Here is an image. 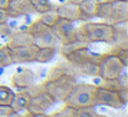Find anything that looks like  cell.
Returning <instances> with one entry per match:
<instances>
[{
  "instance_id": "f546056e",
  "label": "cell",
  "mask_w": 128,
  "mask_h": 117,
  "mask_svg": "<svg viewBox=\"0 0 128 117\" xmlns=\"http://www.w3.org/2000/svg\"><path fill=\"white\" fill-rule=\"evenodd\" d=\"M114 55L120 59V62H121L124 66H128V48H121V50L116 51Z\"/></svg>"
},
{
  "instance_id": "484cf974",
  "label": "cell",
  "mask_w": 128,
  "mask_h": 117,
  "mask_svg": "<svg viewBox=\"0 0 128 117\" xmlns=\"http://www.w3.org/2000/svg\"><path fill=\"white\" fill-rule=\"evenodd\" d=\"M94 106H86V108L73 109V117H96Z\"/></svg>"
},
{
  "instance_id": "9c48e42d",
  "label": "cell",
  "mask_w": 128,
  "mask_h": 117,
  "mask_svg": "<svg viewBox=\"0 0 128 117\" xmlns=\"http://www.w3.org/2000/svg\"><path fill=\"white\" fill-rule=\"evenodd\" d=\"M52 105H54V100L50 98V95L47 92H42V94L30 95V100H29V105L26 110L32 114L46 113Z\"/></svg>"
},
{
  "instance_id": "d4e9b609",
  "label": "cell",
  "mask_w": 128,
  "mask_h": 117,
  "mask_svg": "<svg viewBox=\"0 0 128 117\" xmlns=\"http://www.w3.org/2000/svg\"><path fill=\"white\" fill-rule=\"evenodd\" d=\"M15 92L7 86H0V105H11Z\"/></svg>"
},
{
  "instance_id": "30bf717a",
  "label": "cell",
  "mask_w": 128,
  "mask_h": 117,
  "mask_svg": "<svg viewBox=\"0 0 128 117\" xmlns=\"http://www.w3.org/2000/svg\"><path fill=\"white\" fill-rule=\"evenodd\" d=\"M99 59L100 54H92L87 56V59L83 64L77 65L76 70H77L78 76H91V77H98L99 74Z\"/></svg>"
},
{
  "instance_id": "7c38bea8",
  "label": "cell",
  "mask_w": 128,
  "mask_h": 117,
  "mask_svg": "<svg viewBox=\"0 0 128 117\" xmlns=\"http://www.w3.org/2000/svg\"><path fill=\"white\" fill-rule=\"evenodd\" d=\"M56 12H58L59 18H64V20L72 21H81V14H80V8H78L77 3H73V2H66V3L61 4V6L55 7Z\"/></svg>"
},
{
  "instance_id": "7a4b0ae2",
  "label": "cell",
  "mask_w": 128,
  "mask_h": 117,
  "mask_svg": "<svg viewBox=\"0 0 128 117\" xmlns=\"http://www.w3.org/2000/svg\"><path fill=\"white\" fill-rule=\"evenodd\" d=\"M76 83H77V78L74 76L65 73L54 81H46V92L50 95L54 103H64V100L66 99V96L69 95V92L72 91Z\"/></svg>"
},
{
  "instance_id": "8d00e7d4",
  "label": "cell",
  "mask_w": 128,
  "mask_h": 117,
  "mask_svg": "<svg viewBox=\"0 0 128 117\" xmlns=\"http://www.w3.org/2000/svg\"><path fill=\"white\" fill-rule=\"evenodd\" d=\"M10 6V0H0V8L7 10Z\"/></svg>"
},
{
  "instance_id": "836d02e7",
  "label": "cell",
  "mask_w": 128,
  "mask_h": 117,
  "mask_svg": "<svg viewBox=\"0 0 128 117\" xmlns=\"http://www.w3.org/2000/svg\"><path fill=\"white\" fill-rule=\"evenodd\" d=\"M117 92H118V96H120V99L122 100V103L127 105L128 103V88H120Z\"/></svg>"
},
{
  "instance_id": "74e56055",
  "label": "cell",
  "mask_w": 128,
  "mask_h": 117,
  "mask_svg": "<svg viewBox=\"0 0 128 117\" xmlns=\"http://www.w3.org/2000/svg\"><path fill=\"white\" fill-rule=\"evenodd\" d=\"M30 117H50V116L46 114V113H34V114H32Z\"/></svg>"
},
{
  "instance_id": "ffe728a7",
  "label": "cell",
  "mask_w": 128,
  "mask_h": 117,
  "mask_svg": "<svg viewBox=\"0 0 128 117\" xmlns=\"http://www.w3.org/2000/svg\"><path fill=\"white\" fill-rule=\"evenodd\" d=\"M80 47H88V44H86V43L80 42V40H77V39H73V40H70V42H68V43L61 44L59 54H61V55L65 58L68 54H70L72 51H74L76 48H80Z\"/></svg>"
},
{
  "instance_id": "ba28073f",
  "label": "cell",
  "mask_w": 128,
  "mask_h": 117,
  "mask_svg": "<svg viewBox=\"0 0 128 117\" xmlns=\"http://www.w3.org/2000/svg\"><path fill=\"white\" fill-rule=\"evenodd\" d=\"M34 83V73L28 68H18L11 77V84L18 91L28 90Z\"/></svg>"
},
{
  "instance_id": "4316f807",
  "label": "cell",
  "mask_w": 128,
  "mask_h": 117,
  "mask_svg": "<svg viewBox=\"0 0 128 117\" xmlns=\"http://www.w3.org/2000/svg\"><path fill=\"white\" fill-rule=\"evenodd\" d=\"M98 86L105 90H109V91H118L121 88V86H120L117 78H106V80H102V83L98 84Z\"/></svg>"
},
{
  "instance_id": "1f68e13d",
  "label": "cell",
  "mask_w": 128,
  "mask_h": 117,
  "mask_svg": "<svg viewBox=\"0 0 128 117\" xmlns=\"http://www.w3.org/2000/svg\"><path fill=\"white\" fill-rule=\"evenodd\" d=\"M12 33H14V30H12L11 26L7 25V22H4V24H2V25H0V34H3V36L10 37Z\"/></svg>"
},
{
  "instance_id": "52a82bcc",
  "label": "cell",
  "mask_w": 128,
  "mask_h": 117,
  "mask_svg": "<svg viewBox=\"0 0 128 117\" xmlns=\"http://www.w3.org/2000/svg\"><path fill=\"white\" fill-rule=\"evenodd\" d=\"M51 29H52V33L55 34L56 40L61 42V44L68 43V42H70V40L74 39L76 28H74V25H73L72 21L59 18V20L56 21L52 26H51Z\"/></svg>"
},
{
  "instance_id": "3957f363",
  "label": "cell",
  "mask_w": 128,
  "mask_h": 117,
  "mask_svg": "<svg viewBox=\"0 0 128 117\" xmlns=\"http://www.w3.org/2000/svg\"><path fill=\"white\" fill-rule=\"evenodd\" d=\"M88 43H106L113 42V29L109 22H86L81 25Z\"/></svg>"
},
{
  "instance_id": "83f0119b",
  "label": "cell",
  "mask_w": 128,
  "mask_h": 117,
  "mask_svg": "<svg viewBox=\"0 0 128 117\" xmlns=\"http://www.w3.org/2000/svg\"><path fill=\"white\" fill-rule=\"evenodd\" d=\"M50 117H73V109L69 106H64L59 112H55Z\"/></svg>"
},
{
  "instance_id": "8992f818",
  "label": "cell",
  "mask_w": 128,
  "mask_h": 117,
  "mask_svg": "<svg viewBox=\"0 0 128 117\" xmlns=\"http://www.w3.org/2000/svg\"><path fill=\"white\" fill-rule=\"evenodd\" d=\"M94 105H100V106H109L112 109H121L124 108V103L120 99L118 92L117 91H109L102 87L96 86L95 90V96H94Z\"/></svg>"
},
{
  "instance_id": "8fae6325",
  "label": "cell",
  "mask_w": 128,
  "mask_h": 117,
  "mask_svg": "<svg viewBox=\"0 0 128 117\" xmlns=\"http://www.w3.org/2000/svg\"><path fill=\"white\" fill-rule=\"evenodd\" d=\"M37 46L30 44L25 47L11 48V59L12 64H26V62H34L37 52Z\"/></svg>"
},
{
  "instance_id": "5bb4252c",
  "label": "cell",
  "mask_w": 128,
  "mask_h": 117,
  "mask_svg": "<svg viewBox=\"0 0 128 117\" xmlns=\"http://www.w3.org/2000/svg\"><path fill=\"white\" fill-rule=\"evenodd\" d=\"M34 44V39L29 30H18L14 32L8 37V46L10 48H17V47H25V46Z\"/></svg>"
},
{
  "instance_id": "277c9868",
  "label": "cell",
  "mask_w": 128,
  "mask_h": 117,
  "mask_svg": "<svg viewBox=\"0 0 128 117\" xmlns=\"http://www.w3.org/2000/svg\"><path fill=\"white\" fill-rule=\"evenodd\" d=\"M124 69H127V66H124L114 54H110V52L100 54L99 74H98V77H99L100 80L117 78L120 76V73H121Z\"/></svg>"
},
{
  "instance_id": "e575fe53",
  "label": "cell",
  "mask_w": 128,
  "mask_h": 117,
  "mask_svg": "<svg viewBox=\"0 0 128 117\" xmlns=\"http://www.w3.org/2000/svg\"><path fill=\"white\" fill-rule=\"evenodd\" d=\"M30 116H32V113H29L28 110H24V112H14L12 110L8 117H30Z\"/></svg>"
},
{
  "instance_id": "9a60e30c",
  "label": "cell",
  "mask_w": 128,
  "mask_h": 117,
  "mask_svg": "<svg viewBox=\"0 0 128 117\" xmlns=\"http://www.w3.org/2000/svg\"><path fill=\"white\" fill-rule=\"evenodd\" d=\"M128 21V0H114L112 3L110 24Z\"/></svg>"
},
{
  "instance_id": "603a6c76",
  "label": "cell",
  "mask_w": 128,
  "mask_h": 117,
  "mask_svg": "<svg viewBox=\"0 0 128 117\" xmlns=\"http://www.w3.org/2000/svg\"><path fill=\"white\" fill-rule=\"evenodd\" d=\"M95 17L102 18L103 21H110L112 17V3H99Z\"/></svg>"
},
{
  "instance_id": "d6a6232c",
  "label": "cell",
  "mask_w": 128,
  "mask_h": 117,
  "mask_svg": "<svg viewBox=\"0 0 128 117\" xmlns=\"http://www.w3.org/2000/svg\"><path fill=\"white\" fill-rule=\"evenodd\" d=\"M11 112H12L11 106H8V105H0V117H8Z\"/></svg>"
},
{
  "instance_id": "cb8c5ba5",
  "label": "cell",
  "mask_w": 128,
  "mask_h": 117,
  "mask_svg": "<svg viewBox=\"0 0 128 117\" xmlns=\"http://www.w3.org/2000/svg\"><path fill=\"white\" fill-rule=\"evenodd\" d=\"M12 65V59H11V48L8 46H3L0 47V69Z\"/></svg>"
},
{
  "instance_id": "2e32d148",
  "label": "cell",
  "mask_w": 128,
  "mask_h": 117,
  "mask_svg": "<svg viewBox=\"0 0 128 117\" xmlns=\"http://www.w3.org/2000/svg\"><path fill=\"white\" fill-rule=\"evenodd\" d=\"M29 100H30V94L28 92V90H21L20 92L14 94V98H12L10 106L14 112H24L28 109Z\"/></svg>"
},
{
  "instance_id": "ac0fdd59",
  "label": "cell",
  "mask_w": 128,
  "mask_h": 117,
  "mask_svg": "<svg viewBox=\"0 0 128 117\" xmlns=\"http://www.w3.org/2000/svg\"><path fill=\"white\" fill-rule=\"evenodd\" d=\"M88 55H90L88 47H80V48H76L74 51H72L70 54H68V55L65 56V59H66L69 64L77 66V65L83 64V62L87 59Z\"/></svg>"
},
{
  "instance_id": "d6986e66",
  "label": "cell",
  "mask_w": 128,
  "mask_h": 117,
  "mask_svg": "<svg viewBox=\"0 0 128 117\" xmlns=\"http://www.w3.org/2000/svg\"><path fill=\"white\" fill-rule=\"evenodd\" d=\"M55 52H56V47H39L36 52L34 62L47 64V62H50L55 56Z\"/></svg>"
},
{
  "instance_id": "e0dca14e",
  "label": "cell",
  "mask_w": 128,
  "mask_h": 117,
  "mask_svg": "<svg viewBox=\"0 0 128 117\" xmlns=\"http://www.w3.org/2000/svg\"><path fill=\"white\" fill-rule=\"evenodd\" d=\"M98 0H81L78 3L81 14V21H88L90 18H94L98 8Z\"/></svg>"
},
{
  "instance_id": "d590c367",
  "label": "cell",
  "mask_w": 128,
  "mask_h": 117,
  "mask_svg": "<svg viewBox=\"0 0 128 117\" xmlns=\"http://www.w3.org/2000/svg\"><path fill=\"white\" fill-rule=\"evenodd\" d=\"M8 21V15H7V11L3 8H0V25L4 22H7Z\"/></svg>"
},
{
  "instance_id": "f1b7e54d",
  "label": "cell",
  "mask_w": 128,
  "mask_h": 117,
  "mask_svg": "<svg viewBox=\"0 0 128 117\" xmlns=\"http://www.w3.org/2000/svg\"><path fill=\"white\" fill-rule=\"evenodd\" d=\"M28 92L30 95H36V94H42V92H46V81L42 84H32L28 88Z\"/></svg>"
},
{
  "instance_id": "4fadbf2b",
  "label": "cell",
  "mask_w": 128,
  "mask_h": 117,
  "mask_svg": "<svg viewBox=\"0 0 128 117\" xmlns=\"http://www.w3.org/2000/svg\"><path fill=\"white\" fill-rule=\"evenodd\" d=\"M8 18H18L22 15L34 12L29 0H10V6L6 10Z\"/></svg>"
},
{
  "instance_id": "ab89813d",
  "label": "cell",
  "mask_w": 128,
  "mask_h": 117,
  "mask_svg": "<svg viewBox=\"0 0 128 117\" xmlns=\"http://www.w3.org/2000/svg\"><path fill=\"white\" fill-rule=\"evenodd\" d=\"M96 117H108V116H105V114H96Z\"/></svg>"
},
{
  "instance_id": "44dd1931",
  "label": "cell",
  "mask_w": 128,
  "mask_h": 117,
  "mask_svg": "<svg viewBox=\"0 0 128 117\" xmlns=\"http://www.w3.org/2000/svg\"><path fill=\"white\" fill-rule=\"evenodd\" d=\"M29 3H30L33 11L37 12V14H43V12L54 8L50 0H29Z\"/></svg>"
},
{
  "instance_id": "5b68a950",
  "label": "cell",
  "mask_w": 128,
  "mask_h": 117,
  "mask_svg": "<svg viewBox=\"0 0 128 117\" xmlns=\"http://www.w3.org/2000/svg\"><path fill=\"white\" fill-rule=\"evenodd\" d=\"M28 30L32 33L34 39V44L37 47H56L58 40H56L55 34L52 33V29L50 26L44 25L43 22H40L39 20L32 22L29 25Z\"/></svg>"
},
{
  "instance_id": "f35d334b",
  "label": "cell",
  "mask_w": 128,
  "mask_h": 117,
  "mask_svg": "<svg viewBox=\"0 0 128 117\" xmlns=\"http://www.w3.org/2000/svg\"><path fill=\"white\" fill-rule=\"evenodd\" d=\"M114 0H98V3H113Z\"/></svg>"
},
{
  "instance_id": "6da1fadb",
  "label": "cell",
  "mask_w": 128,
  "mask_h": 117,
  "mask_svg": "<svg viewBox=\"0 0 128 117\" xmlns=\"http://www.w3.org/2000/svg\"><path fill=\"white\" fill-rule=\"evenodd\" d=\"M96 86L90 83H76L66 99L64 100L65 106H69L72 109L86 108V106H95L94 96Z\"/></svg>"
},
{
  "instance_id": "4dcf8cb0",
  "label": "cell",
  "mask_w": 128,
  "mask_h": 117,
  "mask_svg": "<svg viewBox=\"0 0 128 117\" xmlns=\"http://www.w3.org/2000/svg\"><path fill=\"white\" fill-rule=\"evenodd\" d=\"M117 80H118L120 86H121V88H128V76H127V72H125V69L122 70L121 73H120V76L117 77Z\"/></svg>"
},
{
  "instance_id": "7402d4cb",
  "label": "cell",
  "mask_w": 128,
  "mask_h": 117,
  "mask_svg": "<svg viewBox=\"0 0 128 117\" xmlns=\"http://www.w3.org/2000/svg\"><path fill=\"white\" fill-rule=\"evenodd\" d=\"M58 20H59V15H58V12H56L55 8H51V10H48V11L40 14V18H39L40 22H43L44 25L50 26V28H51V26H52Z\"/></svg>"
}]
</instances>
